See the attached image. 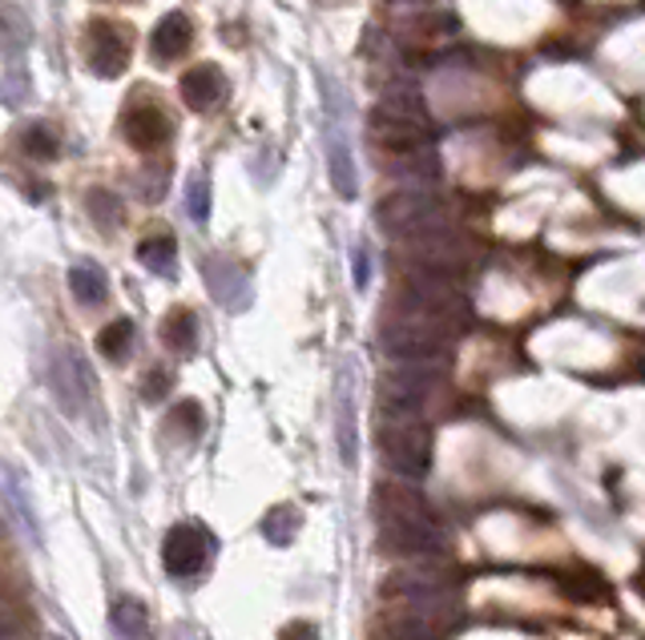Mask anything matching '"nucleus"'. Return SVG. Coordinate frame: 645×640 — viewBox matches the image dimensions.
Returning <instances> with one entry per match:
<instances>
[{"label":"nucleus","mask_w":645,"mask_h":640,"mask_svg":"<svg viewBox=\"0 0 645 640\" xmlns=\"http://www.w3.org/2000/svg\"><path fill=\"white\" fill-rule=\"evenodd\" d=\"M383 597H396L388 605H396V612H408V617L432 620V624H452L460 612L457 588L448 585L436 568H400L383 580Z\"/></svg>","instance_id":"f03ea898"},{"label":"nucleus","mask_w":645,"mask_h":640,"mask_svg":"<svg viewBox=\"0 0 645 640\" xmlns=\"http://www.w3.org/2000/svg\"><path fill=\"white\" fill-rule=\"evenodd\" d=\"M299 512L290 508V504H275V508L263 516V536H267L270 544H278V548H287L295 536H299Z\"/></svg>","instance_id":"bb28decb"},{"label":"nucleus","mask_w":645,"mask_h":640,"mask_svg":"<svg viewBox=\"0 0 645 640\" xmlns=\"http://www.w3.org/2000/svg\"><path fill=\"white\" fill-rule=\"evenodd\" d=\"M339 452L347 464H356V403H351V379H339Z\"/></svg>","instance_id":"a878e982"},{"label":"nucleus","mask_w":645,"mask_h":640,"mask_svg":"<svg viewBox=\"0 0 645 640\" xmlns=\"http://www.w3.org/2000/svg\"><path fill=\"white\" fill-rule=\"evenodd\" d=\"M436 383H440V367L428 363H403L396 371L379 379V411L383 420H416L423 403L432 399Z\"/></svg>","instance_id":"39448f33"},{"label":"nucleus","mask_w":645,"mask_h":640,"mask_svg":"<svg viewBox=\"0 0 645 640\" xmlns=\"http://www.w3.org/2000/svg\"><path fill=\"white\" fill-rule=\"evenodd\" d=\"M182 101H186L190 110H214L218 101L226 97V78L218 65H194L190 73H182V85H178Z\"/></svg>","instance_id":"4468645a"},{"label":"nucleus","mask_w":645,"mask_h":640,"mask_svg":"<svg viewBox=\"0 0 645 640\" xmlns=\"http://www.w3.org/2000/svg\"><path fill=\"white\" fill-rule=\"evenodd\" d=\"M186 214L194 221L211 218V174H206V169L190 174V182H186Z\"/></svg>","instance_id":"c85d7f7f"},{"label":"nucleus","mask_w":645,"mask_h":640,"mask_svg":"<svg viewBox=\"0 0 645 640\" xmlns=\"http://www.w3.org/2000/svg\"><path fill=\"white\" fill-rule=\"evenodd\" d=\"M110 624L122 640H145L150 637V608L137 597H122L110 608Z\"/></svg>","instance_id":"aec40b11"},{"label":"nucleus","mask_w":645,"mask_h":640,"mask_svg":"<svg viewBox=\"0 0 645 640\" xmlns=\"http://www.w3.org/2000/svg\"><path fill=\"white\" fill-rule=\"evenodd\" d=\"M371 640H444V629H440V624H432V620H420V617H408V612H400L396 620L379 624Z\"/></svg>","instance_id":"412c9836"},{"label":"nucleus","mask_w":645,"mask_h":640,"mask_svg":"<svg viewBox=\"0 0 645 640\" xmlns=\"http://www.w3.org/2000/svg\"><path fill=\"white\" fill-rule=\"evenodd\" d=\"M21 154L33 157V162H57L61 154V137H57L53 125L45 122H33L21 130Z\"/></svg>","instance_id":"5701e85b"},{"label":"nucleus","mask_w":645,"mask_h":640,"mask_svg":"<svg viewBox=\"0 0 645 640\" xmlns=\"http://www.w3.org/2000/svg\"><path fill=\"white\" fill-rule=\"evenodd\" d=\"M49 383H53L57 403H61L69 415H85V411L93 407L98 383H93L90 363H85V359H81V351H73V347H57V351H53Z\"/></svg>","instance_id":"1a4fd4ad"},{"label":"nucleus","mask_w":645,"mask_h":640,"mask_svg":"<svg viewBox=\"0 0 645 640\" xmlns=\"http://www.w3.org/2000/svg\"><path fill=\"white\" fill-rule=\"evenodd\" d=\"M162 342L174 354H194L198 351V314L190 307H174L162 319Z\"/></svg>","instance_id":"6ab92c4d"},{"label":"nucleus","mask_w":645,"mask_h":640,"mask_svg":"<svg viewBox=\"0 0 645 640\" xmlns=\"http://www.w3.org/2000/svg\"><path fill=\"white\" fill-rule=\"evenodd\" d=\"M134 56V29H125L122 21H90L85 29V65L98 78H122Z\"/></svg>","instance_id":"6e6552de"},{"label":"nucleus","mask_w":645,"mask_h":640,"mask_svg":"<svg viewBox=\"0 0 645 640\" xmlns=\"http://www.w3.org/2000/svg\"><path fill=\"white\" fill-rule=\"evenodd\" d=\"M211 556H214V536L202 524H194V519L174 524L166 531V540H162V564H166L170 576H198Z\"/></svg>","instance_id":"9d476101"},{"label":"nucleus","mask_w":645,"mask_h":640,"mask_svg":"<svg viewBox=\"0 0 645 640\" xmlns=\"http://www.w3.org/2000/svg\"><path fill=\"white\" fill-rule=\"evenodd\" d=\"M170 386H174V375L170 371H150L142 383V399L145 403H162L170 395Z\"/></svg>","instance_id":"7c9ffc66"},{"label":"nucleus","mask_w":645,"mask_h":640,"mask_svg":"<svg viewBox=\"0 0 645 640\" xmlns=\"http://www.w3.org/2000/svg\"><path fill=\"white\" fill-rule=\"evenodd\" d=\"M122 133H125V142L134 145V149L154 154V149H162V145L170 142L174 125H170V117L157 110V105H130L125 117H122Z\"/></svg>","instance_id":"f8f14e48"},{"label":"nucleus","mask_w":645,"mask_h":640,"mask_svg":"<svg viewBox=\"0 0 645 640\" xmlns=\"http://www.w3.org/2000/svg\"><path fill=\"white\" fill-rule=\"evenodd\" d=\"M202 278H206V290L211 299L226 310H246L255 299V287H250V275L243 266L231 262V258H202Z\"/></svg>","instance_id":"9b49d317"},{"label":"nucleus","mask_w":645,"mask_h":640,"mask_svg":"<svg viewBox=\"0 0 645 640\" xmlns=\"http://www.w3.org/2000/svg\"><path fill=\"white\" fill-rule=\"evenodd\" d=\"M137 262L162 278L178 275V242H174V234L154 230L150 238H142V242H137Z\"/></svg>","instance_id":"f3484780"},{"label":"nucleus","mask_w":645,"mask_h":640,"mask_svg":"<svg viewBox=\"0 0 645 640\" xmlns=\"http://www.w3.org/2000/svg\"><path fill=\"white\" fill-rule=\"evenodd\" d=\"M85 214L98 221V230H117L125 221V202L113 189H90L85 194Z\"/></svg>","instance_id":"b1692460"},{"label":"nucleus","mask_w":645,"mask_h":640,"mask_svg":"<svg viewBox=\"0 0 645 640\" xmlns=\"http://www.w3.org/2000/svg\"><path fill=\"white\" fill-rule=\"evenodd\" d=\"M190 41H194V24H190L186 12H170V17H162L154 29V37H150V56L154 61H178L182 53L190 49Z\"/></svg>","instance_id":"2eb2a0df"},{"label":"nucleus","mask_w":645,"mask_h":640,"mask_svg":"<svg viewBox=\"0 0 645 640\" xmlns=\"http://www.w3.org/2000/svg\"><path fill=\"white\" fill-rule=\"evenodd\" d=\"M376 221L391 238H420V234L444 230V202L432 194H416V189L388 194L376 206Z\"/></svg>","instance_id":"0eeeda50"},{"label":"nucleus","mask_w":645,"mask_h":640,"mask_svg":"<svg viewBox=\"0 0 645 640\" xmlns=\"http://www.w3.org/2000/svg\"><path fill=\"white\" fill-rule=\"evenodd\" d=\"M202 427H206V415H202V407L194 403V399L178 403V407L170 411V420H166V431H170V435H178L182 443L198 440Z\"/></svg>","instance_id":"cd10ccee"},{"label":"nucleus","mask_w":645,"mask_h":640,"mask_svg":"<svg viewBox=\"0 0 645 640\" xmlns=\"http://www.w3.org/2000/svg\"><path fill=\"white\" fill-rule=\"evenodd\" d=\"M150 174L142 177V198L145 202H157L162 198V189H166V169H157V166H145Z\"/></svg>","instance_id":"473e14b6"},{"label":"nucleus","mask_w":645,"mask_h":640,"mask_svg":"<svg viewBox=\"0 0 645 640\" xmlns=\"http://www.w3.org/2000/svg\"><path fill=\"white\" fill-rule=\"evenodd\" d=\"M368 130H371V137H376V145L396 149V157L428 149V142H432V122H428V113H423L416 89H396V93H388V97L371 110Z\"/></svg>","instance_id":"7ed1b4c3"},{"label":"nucleus","mask_w":645,"mask_h":640,"mask_svg":"<svg viewBox=\"0 0 645 640\" xmlns=\"http://www.w3.org/2000/svg\"><path fill=\"white\" fill-rule=\"evenodd\" d=\"M448 334H452V327H444V322L400 310V319L388 322L379 339H383V351L400 363H444Z\"/></svg>","instance_id":"20e7f679"},{"label":"nucleus","mask_w":645,"mask_h":640,"mask_svg":"<svg viewBox=\"0 0 645 640\" xmlns=\"http://www.w3.org/2000/svg\"><path fill=\"white\" fill-rule=\"evenodd\" d=\"M33 44V21L24 17V9L0 0V56H21Z\"/></svg>","instance_id":"a211bd4d"},{"label":"nucleus","mask_w":645,"mask_h":640,"mask_svg":"<svg viewBox=\"0 0 645 640\" xmlns=\"http://www.w3.org/2000/svg\"><path fill=\"white\" fill-rule=\"evenodd\" d=\"M327 177L344 198H356L359 189V169L356 154H351V137L339 122H327Z\"/></svg>","instance_id":"ddd939ff"},{"label":"nucleus","mask_w":645,"mask_h":640,"mask_svg":"<svg viewBox=\"0 0 645 640\" xmlns=\"http://www.w3.org/2000/svg\"><path fill=\"white\" fill-rule=\"evenodd\" d=\"M98 351L110 359V363H125L130 351H134V322L130 319H113L105 331L98 334Z\"/></svg>","instance_id":"393cba45"},{"label":"nucleus","mask_w":645,"mask_h":640,"mask_svg":"<svg viewBox=\"0 0 645 640\" xmlns=\"http://www.w3.org/2000/svg\"><path fill=\"white\" fill-rule=\"evenodd\" d=\"M400 4H420V0H400Z\"/></svg>","instance_id":"f704fd0d"},{"label":"nucleus","mask_w":645,"mask_h":640,"mask_svg":"<svg viewBox=\"0 0 645 640\" xmlns=\"http://www.w3.org/2000/svg\"><path fill=\"white\" fill-rule=\"evenodd\" d=\"M379 455L403 479H423L432 472V431L416 420H388L379 427Z\"/></svg>","instance_id":"423d86ee"},{"label":"nucleus","mask_w":645,"mask_h":640,"mask_svg":"<svg viewBox=\"0 0 645 640\" xmlns=\"http://www.w3.org/2000/svg\"><path fill=\"white\" fill-rule=\"evenodd\" d=\"M69 290H73V299L81 307H101V302L110 299V282H105L98 266H73L69 270Z\"/></svg>","instance_id":"4be33fe9"},{"label":"nucleus","mask_w":645,"mask_h":640,"mask_svg":"<svg viewBox=\"0 0 645 640\" xmlns=\"http://www.w3.org/2000/svg\"><path fill=\"white\" fill-rule=\"evenodd\" d=\"M371 512L379 524V548L403 560H432L448 548L444 524L436 516L432 499L408 484L383 479L371 492Z\"/></svg>","instance_id":"f257e3e1"},{"label":"nucleus","mask_w":645,"mask_h":640,"mask_svg":"<svg viewBox=\"0 0 645 640\" xmlns=\"http://www.w3.org/2000/svg\"><path fill=\"white\" fill-rule=\"evenodd\" d=\"M553 585L565 592L573 605H590V600H605L610 597V585H605V576L590 564H569L561 572H553Z\"/></svg>","instance_id":"dca6fc26"},{"label":"nucleus","mask_w":645,"mask_h":640,"mask_svg":"<svg viewBox=\"0 0 645 640\" xmlns=\"http://www.w3.org/2000/svg\"><path fill=\"white\" fill-rule=\"evenodd\" d=\"M351 275H356V290H368V282H371V255H368V246H356V255H351Z\"/></svg>","instance_id":"2f4dec72"},{"label":"nucleus","mask_w":645,"mask_h":640,"mask_svg":"<svg viewBox=\"0 0 645 640\" xmlns=\"http://www.w3.org/2000/svg\"><path fill=\"white\" fill-rule=\"evenodd\" d=\"M29 78H24V69H9L4 73V81H0V101L9 105V110H21L24 101H29Z\"/></svg>","instance_id":"c756f323"},{"label":"nucleus","mask_w":645,"mask_h":640,"mask_svg":"<svg viewBox=\"0 0 645 640\" xmlns=\"http://www.w3.org/2000/svg\"><path fill=\"white\" fill-rule=\"evenodd\" d=\"M278 640H319V629H315L311 620H290L287 629L278 632Z\"/></svg>","instance_id":"72a5a7b5"}]
</instances>
